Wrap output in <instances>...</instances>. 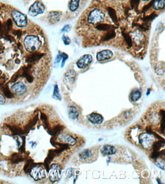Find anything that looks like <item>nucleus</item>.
I'll use <instances>...</instances> for the list:
<instances>
[{"instance_id":"obj_1","label":"nucleus","mask_w":165,"mask_h":184,"mask_svg":"<svg viewBox=\"0 0 165 184\" xmlns=\"http://www.w3.org/2000/svg\"><path fill=\"white\" fill-rule=\"evenodd\" d=\"M24 45L27 51L34 52L38 51L41 48V42L38 37L35 35H28L24 40Z\"/></svg>"},{"instance_id":"obj_2","label":"nucleus","mask_w":165,"mask_h":184,"mask_svg":"<svg viewBox=\"0 0 165 184\" xmlns=\"http://www.w3.org/2000/svg\"><path fill=\"white\" fill-rule=\"evenodd\" d=\"M105 18L104 12L99 9H95L92 11L87 17L88 23L90 24H97L103 22Z\"/></svg>"},{"instance_id":"obj_3","label":"nucleus","mask_w":165,"mask_h":184,"mask_svg":"<svg viewBox=\"0 0 165 184\" xmlns=\"http://www.w3.org/2000/svg\"><path fill=\"white\" fill-rule=\"evenodd\" d=\"M155 138L154 137V134L153 132L152 133H142L141 134L139 137V143L141 144V145L143 147L144 149H148L150 148L152 145L154 143Z\"/></svg>"},{"instance_id":"obj_4","label":"nucleus","mask_w":165,"mask_h":184,"mask_svg":"<svg viewBox=\"0 0 165 184\" xmlns=\"http://www.w3.org/2000/svg\"><path fill=\"white\" fill-rule=\"evenodd\" d=\"M11 14L17 27L23 28L27 26V19L25 14H23L21 12L16 10H13Z\"/></svg>"},{"instance_id":"obj_5","label":"nucleus","mask_w":165,"mask_h":184,"mask_svg":"<svg viewBox=\"0 0 165 184\" xmlns=\"http://www.w3.org/2000/svg\"><path fill=\"white\" fill-rule=\"evenodd\" d=\"M30 176L35 180H40L46 177V171L41 165H34L30 171Z\"/></svg>"},{"instance_id":"obj_6","label":"nucleus","mask_w":165,"mask_h":184,"mask_svg":"<svg viewBox=\"0 0 165 184\" xmlns=\"http://www.w3.org/2000/svg\"><path fill=\"white\" fill-rule=\"evenodd\" d=\"M62 177V169L57 164H52L49 169V178L52 182H58Z\"/></svg>"},{"instance_id":"obj_7","label":"nucleus","mask_w":165,"mask_h":184,"mask_svg":"<svg viewBox=\"0 0 165 184\" xmlns=\"http://www.w3.org/2000/svg\"><path fill=\"white\" fill-rule=\"evenodd\" d=\"M45 11V7L40 2H36L31 7H30L28 10V14L32 16H36L38 14L43 13Z\"/></svg>"},{"instance_id":"obj_8","label":"nucleus","mask_w":165,"mask_h":184,"mask_svg":"<svg viewBox=\"0 0 165 184\" xmlns=\"http://www.w3.org/2000/svg\"><path fill=\"white\" fill-rule=\"evenodd\" d=\"M92 62V57L90 55L87 54L78 60L77 62V66L79 68L83 69L88 66Z\"/></svg>"},{"instance_id":"obj_9","label":"nucleus","mask_w":165,"mask_h":184,"mask_svg":"<svg viewBox=\"0 0 165 184\" xmlns=\"http://www.w3.org/2000/svg\"><path fill=\"white\" fill-rule=\"evenodd\" d=\"M58 140L62 142H64L68 145H74L76 144V140L72 137L71 135L69 134L63 133V134H59L58 136Z\"/></svg>"},{"instance_id":"obj_10","label":"nucleus","mask_w":165,"mask_h":184,"mask_svg":"<svg viewBox=\"0 0 165 184\" xmlns=\"http://www.w3.org/2000/svg\"><path fill=\"white\" fill-rule=\"evenodd\" d=\"M11 90L14 93L17 95H22L24 93H25L27 90L26 86L21 82H19L15 83L13 86L11 87Z\"/></svg>"},{"instance_id":"obj_11","label":"nucleus","mask_w":165,"mask_h":184,"mask_svg":"<svg viewBox=\"0 0 165 184\" xmlns=\"http://www.w3.org/2000/svg\"><path fill=\"white\" fill-rule=\"evenodd\" d=\"M88 120L93 124H100L103 121V116L97 113H92L87 116Z\"/></svg>"},{"instance_id":"obj_12","label":"nucleus","mask_w":165,"mask_h":184,"mask_svg":"<svg viewBox=\"0 0 165 184\" xmlns=\"http://www.w3.org/2000/svg\"><path fill=\"white\" fill-rule=\"evenodd\" d=\"M113 57V53L109 50H104L97 54V59L99 61L111 59Z\"/></svg>"},{"instance_id":"obj_13","label":"nucleus","mask_w":165,"mask_h":184,"mask_svg":"<svg viewBox=\"0 0 165 184\" xmlns=\"http://www.w3.org/2000/svg\"><path fill=\"white\" fill-rule=\"evenodd\" d=\"M101 153L104 156H108L114 155L116 152V149L115 147L111 145H105L103 146L101 149Z\"/></svg>"},{"instance_id":"obj_14","label":"nucleus","mask_w":165,"mask_h":184,"mask_svg":"<svg viewBox=\"0 0 165 184\" xmlns=\"http://www.w3.org/2000/svg\"><path fill=\"white\" fill-rule=\"evenodd\" d=\"M43 56H44L43 53L34 52L31 55H30V56H28L27 57L26 61L27 63H34L36 62V61L39 60Z\"/></svg>"},{"instance_id":"obj_15","label":"nucleus","mask_w":165,"mask_h":184,"mask_svg":"<svg viewBox=\"0 0 165 184\" xmlns=\"http://www.w3.org/2000/svg\"><path fill=\"white\" fill-rule=\"evenodd\" d=\"M165 0H154L152 2V7L155 10H161L164 7Z\"/></svg>"},{"instance_id":"obj_16","label":"nucleus","mask_w":165,"mask_h":184,"mask_svg":"<svg viewBox=\"0 0 165 184\" xmlns=\"http://www.w3.org/2000/svg\"><path fill=\"white\" fill-rule=\"evenodd\" d=\"M69 117L72 119H76L79 116V113L77 109L74 106H70L69 108Z\"/></svg>"},{"instance_id":"obj_17","label":"nucleus","mask_w":165,"mask_h":184,"mask_svg":"<svg viewBox=\"0 0 165 184\" xmlns=\"http://www.w3.org/2000/svg\"><path fill=\"white\" fill-rule=\"evenodd\" d=\"M92 156V152L89 149H85L81 153H79V158L81 160H88Z\"/></svg>"},{"instance_id":"obj_18","label":"nucleus","mask_w":165,"mask_h":184,"mask_svg":"<svg viewBox=\"0 0 165 184\" xmlns=\"http://www.w3.org/2000/svg\"><path fill=\"white\" fill-rule=\"evenodd\" d=\"M141 97V93L139 90H136L132 92L130 94V99L133 102L137 101Z\"/></svg>"},{"instance_id":"obj_19","label":"nucleus","mask_w":165,"mask_h":184,"mask_svg":"<svg viewBox=\"0 0 165 184\" xmlns=\"http://www.w3.org/2000/svg\"><path fill=\"white\" fill-rule=\"evenodd\" d=\"M79 0H70V2L69 5V9L72 12H74L77 10L79 7Z\"/></svg>"},{"instance_id":"obj_20","label":"nucleus","mask_w":165,"mask_h":184,"mask_svg":"<svg viewBox=\"0 0 165 184\" xmlns=\"http://www.w3.org/2000/svg\"><path fill=\"white\" fill-rule=\"evenodd\" d=\"M8 126L10 128L11 131L16 134L21 135V134H23L25 133V131L22 130L20 127H19L17 126Z\"/></svg>"},{"instance_id":"obj_21","label":"nucleus","mask_w":165,"mask_h":184,"mask_svg":"<svg viewBox=\"0 0 165 184\" xmlns=\"http://www.w3.org/2000/svg\"><path fill=\"white\" fill-rule=\"evenodd\" d=\"M133 40H135L136 42H140L144 39V35L143 34L139 32V30H136L135 32L133 33Z\"/></svg>"},{"instance_id":"obj_22","label":"nucleus","mask_w":165,"mask_h":184,"mask_svg":"<svg viewBox=\"0 0 165 184\" xmlns=\"http://www.w3.org/2000/svg\"><path fill=\"white\" fill-rule=\"evenodd\" d=\"M23 157L20 154H14L12 155L10 160L13 164H17L20 162L23 161Z\"/></svg>"},{"instance_id":"obj_23","label":"nucleus","mask_w":165,"mask_h":184,"mask_svg":"<svg viewBox=\"0 0 165 184\" xmlns=\"http://www.w3.org/2000/svg\"><path fill=\"white\" fill-rule=\"evenodd\" d=\"M49 17L52 22H57L59 20L60 13L58 12H52L49 14Z\"/></svg>"},{"instance_id":"obj_24","label":"nucleus","mask_w":165,"mask_h":184,"mask_svg":"<svg viewBox=\"0 0 165 184\" xmlns=\"http://www.w3.org/2000/svg\"><path fill=\"white\" fill-rule=\"evenodd\" d=\"M63 126H60V125H57L55 126L51 131V132H49L52 135H56V134H59L61 131H62L63 130Z\"/></svg>"},{"instance_id":"obj_25","label":"nucleus","mask_w":165,"mask_h":184,"mask_svg":"<svg viewBox=\"0 0 165 184\" xmlns=\"http://www.w3.org/2000/svg\"><path fill=\"white\" fill-rule=\"evenodd\" d=\"M34 165V164L33 162V160H32V159H30V160H28L25 165V167H24V170H25V173H29L30 170H31V169L33 167Z\"/></svg>"},{"instance_id":"obj_26","label":"nucleus","mask_w":165,"mask_h":184,"mask_svg":"<svg viewBox=\"0 0 165 184\" xmlns=\"http://www.w3.org/2000/svg\"><path fill=\"white\" fill-rule=\"evenodd\" d=\"M55 155H56V154H55V153L54 152V150H50L49 151H48V156H47V158L45 159V163L49 164L53 160Z\"/></svg>"},{"instance_id":"obj_27","label":"nucleus","mask_w":165,"mask_h":184,"mask_svg":"<svg viewBox=\"0 0 165 184\" xmlns=\"http://www.w3.org/2000/svg\"><path fill=\"white\" fill-rule=\"evenodd\" d=\"M107 10H108V14H109L110 16H111V17L112 18V20H113V21H114L115 23H117L118 18H117V15H116L115 10L111 7H108Z\"/></svg>"},{"instance_id":"obj_28","label":"nucleus","mask_w":165,"mask_h":184,"mask_svg":"<svg viewBox=\"0 0 165 184\" xmlns=\"http://www.w3.org/2000/svg\"><path fill=\"white\" fill-rule=\"evenodd\" d=\"M38 121V116H36L34 119H33L32 120H30L29 123L25 126V131H28L30 129H31Z\"/></svg>"},{"instance_id":"obj_29","label":"nucleus","mask_w":165,"mask_h":184,"mask_svg":"<svg viewBox=\"0 0 165 184\" xmlns=\"http://www.w3.org/2000/svg\"><path fill=\"white\" fill-rule=\"evenodd\" d=\"M115 34L114 30H111L108 32H107V34L105 36H104L103 41H108L110 39H111L112 38H114V37L115 36Z\"/></svg>"},{"instance_id":"obj_30","label":"nucleus","mask_w":165,"mask_h":184,"mask_svg":"<svg viewBox=\"0 0 165 184\" xmlns=\"http://www.w3.org/2000/svg\"><path fill=\"white\" fill-rule=\"evenodd\" d=\"M113 27L112 25H108V24H99L97 25V28L101 30V31H107V30H111Z\"/></svg>"},{"instance_id":"obj_31","label":"nucleus","mask_w":165,"mask_h":184,"mask_svg":"<svg viewBox=\"0 0 165 184\" xmlns=\"http://www.w3.org/2000/svg\"><path fill=\"white\" fill-rule=\"evenodd\" d=\"M2 90H3V92L4 93L5 97L9 98V99H10V98H13L14 97L13 95L12 94L10 91L9 90L7 86H4L2 89Z\"/></svg>"},{"instance_id":"obj_32","label":"nucleus","mask_w":165,"mask_h":184,"mask_svg":"<svg viewBox=\"0 0 165 184\" xmlns=\"http://www.w3.org/2000/svg\"><path fill=\"white\" fill-rule=\"evenodd\" d=\"M164 140H161V141H159V142H156L153 145V148H154V151H159L160 149L162 146L164 145Z\"/></svg>"},{"instance_id":"obj_33","label":"nucleus","mask_w":165,"mask_h":184,"mask_svg":"<svg viewBox=\"0 0 165 184\" xmlns=\"http://www.w3.org/2000/svg\"><path fill=\"white\" fill-rule=\"evenodd\" d=\"M53 97L54 98V99H58V100H59V101L61 100V95L59 94L58 85H55V86H54Z\"/></svg>"},{"instance_id":"obj_34","label":"nucleus","mask_w":165,"mask_h":184,"mask_svg":"<svg viewBox=\"0 0 165 184\" xmlns=\"http://www.w3.org/2000/svg\"><path fill=\"white\" fill-rule=\"evenodd\" d=\"M123 35L124 36L125 41L126 42V43L128 44V46L131 47L132 45V39H131V38L130 37V35H128V34H126V33H123Z\"/></svg>"},{"instance_id":"obj_35","label":"nucleus","mask_w":165,"mask_h":184,"mask_svg":"<svg viewBox=\"0 0 165 184\" xmlns=\"http://www.w3.org/2000/svg\"><path fill=\"white\" fill-rule=\"evenodd\" d=\"M157 165L159 167H160L163 170L164 169V162L163 159H160L157 162Z\"/></svg>"},{"instance_id":"obj_36","label":"nucleus","mask_w":165,"mask_h":184,"mask_svg":"<svg viewBox=\"0 0 165 184\" xmlns=\"http://www.w3.org/2000/svg\"><path fill=\"white\" fill-rule=\"evenodd\" d=\"M20 75H21V74H20V73L19 72L16 73V74H14V75L13 76V77H12L11 80H10V82H12V83H15V82L17 80L18 78H19V77H20Z\"/></svg>"},{"instance_id":"obj_37","label":"nucleus","mask_w":165,"mask_h":184,"mask_svg":"<svg viewBox=\"0 0 165 184\" xmlns=\"http://www.w3.org/2000/svg\"><path fill=\"white\" fill-rule=\"evenodd\" d=\"M63 41L65 45H69L70 43V40L69 38V37H67L66 35L63 36Z\"/></svg>"},{"instance_id":"obj_38","label":"nucleus","mask_w":165,"mask_h":184,"mask_svg":"<svg viewBox=\"0 0 165 184\" xmlns=\"http://www.w3.org/2000/svg\"><path fill=\"white\" fill-rule=\"evenodd\" d=\"M160 155H161V153L159 151H154V152L152 153L151 157L152 158H157L160 156Z\"/></svg>"},{"instance_id":"obj_39","label":"nucleus","mask_w":165,"mask_h":184,"mask_svg":"<svg viewBox=\"0 0 165 184\" xmlns=\"http://www.w3.org/2000/svg\"><path fill=\"white\" fill-rule=\"evenodd\" d=\"M41 119L43 121L45 122V124L48 126V122H47V117L45 114L44 113H41Z\"/></svg>"},{"instance_id":"obj_40","label":"nucleus","mask_w":165,"mask_h":184,"mask_svg":"<svg viewBox=\"0 0 165 184\" xmlns=\"http://www.w3.org/2000/svg\"><path fill=\"white\" fill-rule=\"evenodd\" d=\"M62 59H63L62 64V67H63L64 65H65V61H66L67 59H68V55H66V54L65 53H62Z\"/></svg>"},{"instance_id":"obj_41","label":"nucleus","mask_w":165,"mask_h":184,"mask_svg":"<svg viewBox=\"0 0 165 184\" xmlns=\"http://www.w3.org/2000/svg\"><path fill=\"white\" fill-rule=\"evenodd\" d=\"M139 0H131L130 1V3L131 5L132 6V7H134L135 6H137L139 4Z\"/></svg>"},{"instance_id":"obj_42","label":"nucleus","mask_w":165,"mask_h":184,"mask_svg":"<svg viewBox=\"0 0 165 184\" xmlns=\"http://www.w3.org/2000/svg\"><path fill=\"white\" fill-rule=\"evenodd\" d=\"M70 29V25H66V26H65L64 28L62 29V32H68V31H69Z\"/></svg>"},{"instance_id":"obj_43","label":"nucleus","mask_w":165,"mask_h":184,"mask_svg":"<svg viewBox=\"0 0 165 184\" xmlns=\"http://www.w3.org/2000/svg\"><path fill=\"white\" fill-rule=\"evenodd\" d=\"M74 175V171L72 170L71 169H69L68 170V173H67V176H68V177H71L72 176Z\"/></svg>"},{"instance_id":"obj_44","label":"nucleus","mask_w":165,"mask_h":184,"mask_svg":"<svg viewBox=\"0 0 165 184\" xmlns=\"http://www.w3.org/2000/svg\"><path fill=\"white\" fill-rule=\"evenodd\" d=\"M62 59V53H59V55H58V56H57V57H56V63H58L59 61H60V60Z\"/></svg>"},{"instance_id":"obj_45","label":"nucleus","mask_w":165,"mask_h":184,"mask_svg":"<svg viewBox=\"0 0 165 184\" xmlns=\"http://www.w3.org/2000/svg\"><path fill=\"white\" fill-rule=\"evenodd\" d=\"M5 102V100L4 97L1 94H0V104H4Z\"/></svg>"},{"instance_id":"obj_46","label":"nucleus","mask_w":165,"mask_h":184,"mask_svg":"<svg viewBox=\"0 0 165 184\" xmlns=\"http://www.w3.org/2000/svg\"><path fill=\"white\" fill-rule=\"evenodd\" d=\"M143 2H148V1H150V0H143Z\"/></svg>"},{"instance_id":"obj_47","label":"nucleus","mask_w":165,"mask_h":184,"mask_svg":"<svg viewBox=\"0 0 165 184\" xmlns=\"http://www.w3.org/2000/svg\"><path fill=\"white\" fill-rule=\"evenodd\" d=\"M1 73H2V72H1V70H0V75H1Z\"/></svg>"}]
</instances>
